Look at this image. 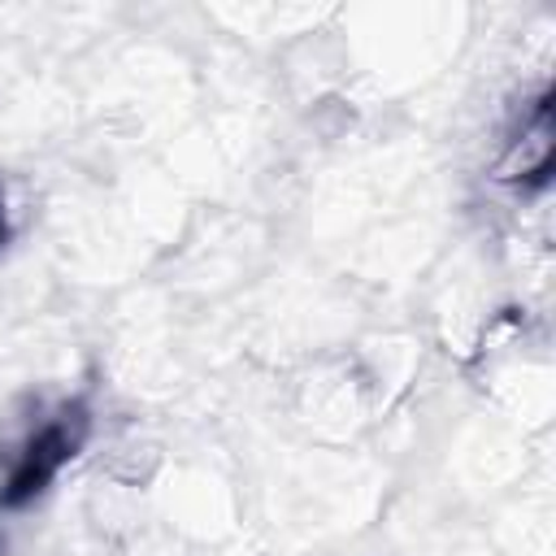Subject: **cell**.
Returning <instances> with one entry per match:
<instances>
[{
    "label": "cell",
    "mask_w": 556,
    "mask_h": 556,
    "mask_svg": "<svg viewBox=\"0 0 556 556\" xmlns=\"http://www.w3.org/2000/svg\"><path fill=\"white\" fill-rule=\"evenodd\" d=\"M547 161H552V117H547V104H539V113L530 122H521V135L500 156L495 178L526 182V178H539L547 169Z\"/></svg>",
    "instance_id": "obj_1"
}]
</instances>
